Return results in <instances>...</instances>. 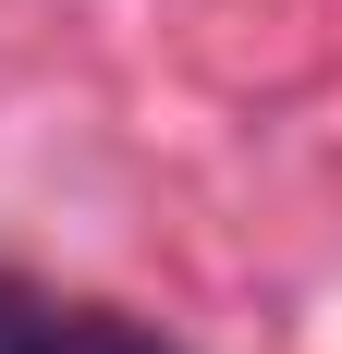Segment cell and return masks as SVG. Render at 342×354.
Here are the masks:
<instances>
[{
	"instance_id": "6da1fadb",
	"label": "cell",
	"mask_w": 342,
	"mask_h": 354,
	"mask_svg": "<svg viewBox=\"0 0 342 354\" xmlns=\"http://www.w3.org/2000/svg\"><path fill=\"white\" fill-rule=\"evenodd\" d=\"M12 354H183V342H159L135 318H98V306H25V342Z\"/></svg>"
},
{
	"instance_id": "7a4b0ae2",
	"label": "cell",
	"mask_w": 342,
	"mask_h": 354,
	"mask_svg": "<svg viewBox=\"0 0 342 354\" xmlns=\"http://www.w3.org/2000/svg\"><path fill=\"white\" fill-rule=\"evenodd\" d=\"M25 306H37V293H12V281H0V354L25 342Z\"/></svg>"
}]
</instances>
